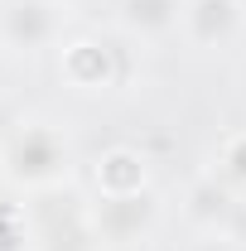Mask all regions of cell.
Returning a JSON list of instances; mask_svg holds the SVG:
<instances>
[{"mask_svg": "<svg viewBox=\"0 0 246 251\" xmlns=\"http://www.w3.org/2000/svg\"><path fill=\"white\" fill-rule=\"evenodd\" d=\"M0 164H5V174L15 184H25V188H53L68 174V145H63V135L53 126L29 121L5 140Z\"/></svg>", "mask_w": 246, "mask_h": 251, "instance_id": "6da1fadb", "label": "cell"}, {"mask_svg": "<svg viewBox=\"0 0 246 251\" xmlns=\"http://www.w3.org/2000/svg\"><path fill=\"white\" fill-rule=\"evenodd\" d=\"M159 218V203H154L150 188H130V193H101L92 203V232L97 242H140L145 232L154 227Z\"/></svg>", "mask_w": 246, "mask_h": 251, "instance_id": "7a4b0ae2", "label": "cell"}, {"mask_svg": "<svg viewBox=\"0 0 246 251\" xmlns=\"http://www.w3.org/2000/svg\"><path fill=\"white\" fill-rule=\"evenodd\" d=\"M125 73H130V63H125V49L116 39H77V44H68L63 49V77L73 82V87H82V92H101V87H121Z\"/></svg>", "mask_w": 246, "mask_h": 251, "instance_id": "3957f363", "label": "cell"}, {"mask_svg": "<svg viewBox=\"0 0 246 251\" xmlns=\"http://www.w3.org/2000/svg\"><path fill=\"white\" fill-rule=\"evenodd\" d=\"M63 29V10L53 0H5L0 5V44L15 53L49 49Z\"/></svg>", "mask_w": 246, "mask_h": 251, "instance_id": "277c9868", "label": "cell"}, {"mask_svg": "<svg viewBox=\"0 0 246 251\" xmlns=\"http://www.w3.org/2000/svg\"><path fill=\"white\" fill-rule=\"evenodd\" d=\"M92 213L77 208L73 193L63 198H44L39 208V251H92Z\"/></svg>", "mask_w": 246, "mask_h": 251, "instance_id": "5b68a950", "label": "cell"}, {"mask_svg": "<svg viewBox=\"0 0 246 251\" xmlns=\"http://www.w3.org/2000/svg\"><path fill=\"white\" fill-rule=\"evenodd\" d=\"M188 218L198 222V227H208V232H232L237 218H242V198H237V188L227 184L222 174H208V179H198V184L188 188Z\"/></svg>", "mask_w": 246, "mask_h": 251, "instance_id": "8992f818", "label": "cell"}, {"mask_svg": "<svg viewBox=\"0 0 246 251\" xmlns=\"http://www.w3.org/2000/svg\"><path fill=\"white\" fill-rule=\"evenodd\" d=\"M242 5L237 0H188L184 5V34L198 44V49H217V44H227L232 34L242 29Z\"/></svg>", "mask_w": 246, "mask_h": 251, "instance_id": "52a82bcc", "label": "cell"}, {"mask_svg": "<svg viewBox=\"0 0 246 251\" xmlns=\"http://www.w3.org/2000/svg\"><path fill=\"white\" fill-rule=\"evenodd\" d=\"M184 20V0H121V25L135 39H159Z\"/></svg>", "mask_w": 246, "mask_h": 251, "instance_id": "ba28073f", "label": "cell"}, {"mask_svg": "<svg viewBox=\"0 0 246 251\" xmlns=\"http://www.w3.org/2000/svg\"><path fill=\"white\" fill-rule=\"evenodd\" d=\"M97 188L101 193H130V188H145V155H135V150H106V155L97 159Z\"/></svg>", "mask_w": 246, "mask_h": 251, "instance_id": "9c48e42d", "label": "cell"}, {"mask_svg": "<svg viewBox=\"0 0 246 251\" xmlns=\"http://www.w3.org/2000/svg\"><path fill=\"white\" fill-rule=\"evenodd\" d=\"M217 174L232 188H246V135H232L222 145V159H217Z\"/></svg>", "mask_w": 246, "mask_h": 251, "instance_id": "30bf717a", "label": "cell"}, {"mask_svg": "<svg viewBox=\"0 0 246 251\" xmlns=\"http://www.w3.org/2000/svg\"><path fill=\"white\" fill-rule=\"evenodd\" d=\"M188 251H242V247H237V237H232V232H208V237H198Z\"/></svg>", "mask_w": 246, "mask_h": 251, "instance_id": "8fae6325", "label": "cell"}, {"mask_svg": "<svg viewBox=\"0 0 246 251\" xmlns=\"http://www.w3.org/2000/svg\"><path fill=\"white\" fill-rule=\"evenodd\" d=\"M237 5H242V15H246V0H237Z\"/></svg>", "mask_w": 246, "mask_h": 251, "instance_id": "7c38bea8", "label": "cell"}, {"mask_svg": "<svg viewBox=\"0 0 246 251\" xmlns=\"http://www.w3.org/2000/svg\"><path fill=\"white\" fill-rule=\"evenodd\" d=\"M53 5H68V0H53Z\"/></svg>", "mask_w": 246, "mask_h": 251, "instance_id": "4fadbf2b", "label": "cell"}, {"mask_svg": "<svg viewBox=\"0 0 246 251\" xmlns=\"http://www.w3.org/2000/svg\"><path fill=\"white\" fill-rule=\"evenodd\" d=\"M242 87H246V73H242Z\"/></svg>", "mask_w": 246, "mask_h": 251, "instance_id": "5bb4252c", "label": "cell"}]
</instances>
